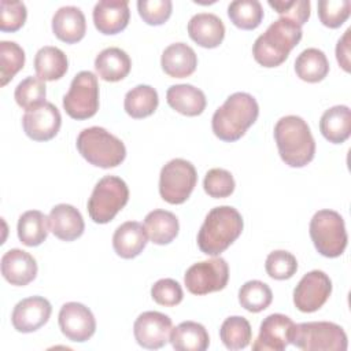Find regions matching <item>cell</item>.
I'll list each match as a JSON object with an SVG mask.
<instances>
[{
    "label": "cell",
    "mask_w": 351,
    "mask_h": 351,
    "mask_svg": "<svg viewBox=\"0 0 351 351\" xmlns=\"http://www.w3.org/2000/svg\"><path fill=\"white\" fill-rule=\"evenodd\" d=\"M278 154L289 167H303L315 155V141L307 122L298 115H285L274 126Z\"/></svg>",
    "instance_id": "6da1fadb"
},
{
    "label": "cell",
    "mask_w": 351,
    "mask_h": 351,
    "mask_svg": "<svg viewBox=\"0 0 351 351\" xmlns=\"http://www.w3.org/2000/svg\"><path fill=\"white\" fill-rule=\"evenodd\" d=\"M259 115V106L255 97L245 92L230 95L225 103L215 110L211 128L214 134L222 141H236L243 137Z\"/></svg>",
    "instance_id": "7a4b0ae2"
},
{
    "label": "cell",
    "mask_w": 351,
    "mask_h": 351,
    "mask_svg": "<svg viewBox=\"0 0 351 351\" xmlns=\"http://www.w3.org/2000/svg\"><path fill=\"white\" fill-rule=\"evenodd\" d=\"M243 217L230 206H218L208 211L197 233V245L206 255L223 252L243 232Z\"/></svg>",
    "instance_id": "3957f363"
},
{
    "label": "cell",
    "mask_w": 351,
    "mask_h": 351,
    "mask_svg": "<svg viewBox=\"0 0 351 351\" xmlns=\"http://www.w3.org/2000/svg\"><path fill=\"white\" fill-rule=\"evenodd\" d=\"M302 26L288 18H278L261 34L254 45V59L263 67H277L302 40Z\"/></svg>",
    "instance_id": "277c9868"
},
{
    "label": "cell",
    "mask_w": 351,
    "mask_h": 351,
    "mask_svg": "<svg viewBox=\"0 0 351 351\" xmlns=\"http://www.w3.org/2000/svg\"><path fill=\"white\" fill-rule=\"evenodd\" d=\"M75 144L85 160L101 169L115 167L126 158V147L122 140L100 126L81 130Z\"/></svg>",
    "instance_id": "5b68a950"
},
{
    "label": "cell",
    "mask_w": 351,
    "mask_h": 351,
    "mask_svg": "<svg viewBox=\"0 0 351 351\" xmlns=\"http://www.w3.org/2000/svg\"><path fill=\"white\" fill-rule=\"evenodd\" d=\"M291 344L303 351H346L348 346L344 329L329 321L295 324Z\"/></svg>",
    "instance_id": "8992f818"
},
{
    "label": "cell",
    "mask_w": 351,
    "mask_h": 351,
    "mask_svg": "<svg viewBox=\"0 0 351 351\" xmlns=\"http://www.w3.org/2000/svg\"><path fill=\"white\" fill-rule=\"evenodd\" d=\"M129 188L117 176H104L95 185L88 200V214L96 223H107L126 206Z\"/></svg>",
    "instance_id": "52a82bcc"
},
{
    "label": "cell",
    "mask_w": 351,
    "mask_h": 351,
    "mask_svg": "<svg viewBox=\"0 0 351 351\" xmlns=\"http://www.w3.org/2000/svg\"><path fill=\"white\" fill-rule=\"evenodd\" d=\"M310 237L315 250L326 258L340 256L348 241L343 217L333 210H319L310 221Z\"/></svg>",
    "instance_id": "ba28073f"
},
{
    "label": "cell",
    "mask_w": 351,
    "mask_h": 351,
    "mask_svg": "<svg viewBox=\"0 0 351 351\" xmlns=\"http://www.w3.org/2000/svg\"><path fill=\"white\" fill-rule=\"evenodd\" d=\"M197 173L195 166L181 158L167 162L159 174V193L170 204L184 203L195 189Z\"/></svg>",
    "instance_id": "9c48e42d"
},
{
    "label": "cell",
    "mask_w": 351,
    "mask_h": 351,
    "mask_svg": "<svg viewBox=\"0 0 351 351\" xmlns=\"http://www.w3.org/2000/svg\"><path fill=\"white\" fill-rule=\"evenodd\" d=\"M63 108L73 119H88L99 110L97 77L88 70L74 75L69 92L63 96Z\"/></svg>",
    "instance_id": "30bf717a"
},
{
    "label": "cell",
    "mask_w": 351,
    "mask_h": 351,
    "mask_svg": "<svg viewBox=\"0 0 351 351\" xmlns=\"http://www.w3.org/2000/svg\"><path fill=\"white\" fill-rule=\"evenodd\" d=\"M229 280V266L221 256L193 263L184 276L186 289L193 295L221 291Z\"/></svg>",
    "instance_id": "8fae6325"
},
{
    "label": "cell",
    "mask_w": 351,
    "mask_h": 351,
    "mask_svg": "<svg viewBox=\"0 0 351 351\" xmlns=\"http://www.w3.org/2000/svg\"><path fill=\"white\" fill-rule=\"evenodd\" d=\"M332 293V281L322 270H311L304 274L293 289V303L302 313L319 310Z\"/></svg>",
    "instance_id": "7c38bea8"
},
{
    "label": "cell",
    "mask_w": 351,
    "mask_h": 351,
    "mask_svg": "<svg viewBox=\"0 0 351 351\" xmlns=\"http://www.w3.org/2000/svg\"><path fill=\"white\" fill-rule=\"evenodd\" d=\"M171 326L169 315L159 311H144L134 321V339L143 348L158 350L170 341Z\"/></svg>",
    "instance_id": "4fadbf2b"
},
{
    "label": "cell",
    "mask_w": 351,
    "mask_h": 351,
    "mask_svg": "<svg viewBox=\"0 0 351 351\" xmlns=\"http://www.w3.org/2000/svg\"><path fill=\"white\" fill-rule=\"evenodd\" d=\"M58 321L62 333L75 343L89 340L96 330V319L92 311L78 302L64 303L60 307Z\"/></svg>",
    "instance_id": "5bb4252c"
},
{
    "label": "cell",
    "mask_w": 351,
    "mask_h": 351,
    "mask_svg": "<svg viewBox=\"0 0 351 351\" xmlns=\"http://www.w3.org/2000/svg\"><path fill=\"white\" fill-rule=\"evenodd\" d=\"M62 125V115L58 107L49 101L27 110L22 117L23 132L34 141H48L53 138Z\"/></svg>",
    "instance_id": "9a60e30c"
},
{
    "label": "cell",
    "mask_w": 351,
    "mask_h": 351,
    "mask_svg": "<svg viewBox=\"0 0 351 351\" xmlns=\"http://www.w3.org/2000/svg\"><path fill=\"white\" fill-rule=\"evenodd\" d=\"M295 322L280 313L267 315L261 326L259 335L252 344L254 351H282L291 344Z\"/></svg>",
    "instance_id": "2e32d148"
},
{
    "label": "cell",
    "mask_w": 351,
    "mask_h": 351,
    "mask_svg": "<svg viewBox=\"0 0 351 351\" xmlns=\"http://www.w3.org/2000/svg\"><path fill=\"white\" fill-rule=\"evenodd\" d=\"M51 313L52 306L45 298L30 296L15 304L11 322L18 332L32 333L48 322Z\"/></svg>",
    "instance_id": "e0dca14e"
},
{
    "label": "cell",
    "mask_w": 351,
    "mask_h": 351,
    "mask_svg": "<svg viewBox=\"0 0 351 351\" xmlns=\"http://www.w3.org/2000/svg\"><path fill=\"white\" fill-rule=\"evenodd\" d=\"M130 18L128 0H100L93 8L95 27L103 34L122 32Z\"/></svg>",
    "instance_id": "ac0fdd59"
},
{
    "label": "cell",
    "mask_w": 351,
    "mask_h": 351,
    "mask_svg": "<svg viewBox=\"0 0 351 351\" xmlns=\"http://www.w3.org/2000/svg\"><path fill=\"white\" fill-rule=\"evenodd\" d=\"M1 274L12 285H27L37 276V262L23 250H8L1 256Z\"/></svg>",
    "instance_id": "d6986e66"
},
{
    "label": "cell",
    "mask_w": 351,
    "mask_h": 351,
    "mask_svg": "<svg viewBox=\"0 0 351 351\" xmlns=\"http://www.w3.org/2000/svg\"><path fill=\"white\" fill-rule=\"evenodd\" d=\"M49 230L63 241H73L82 236L85 222L81 213L71 204L60 203L51 208L48 215Z\"/></svg>",
    "instance_id": "ffe728a7"
},
{
    "label": "cell",
    "mask_w": 351,
    "mask_h": 351,
    "mask_svg": "<svg viewBox=\"0 0 351 351\" xmlns=\"http://www.w3.org/2000/svg\"><path fill=\"white\" fill-rule=\"evenodd\" d=\"M189 37L203 48L218 47L225 37V25L211 12H199L188 22Z\"/></svg>",
    "instance_id": "44dd1931"
},
{
    "label": "cell",
    "mask_w": 351,
    "mask_h": 351,
    "mask_svg": "<svg viewBox=\"0 0 351 351\" xmlns=\"http://www.w3.org/2000/svg\"><path fill=\"white\" fill-rule=\"evenodd\" d=\"M52 32L66 44L82 40L86 32V21L81 8L74 5L60 7L52 16Z\"/></svg>",
    "instance_id": "7402d4cb"
},
{
    "label": "cell",
    "mask_w": 351,
    "mask_h": 351,
    "mask_svg": "<svg viewBox=\"0 0 351 351\" xmlns=\"http://www.w3.org/2000/svg\"><path fill=\"white\" fill-rule=\"evenodd\" d=\"M148 243V234L143 223L126 221L117 228L112 236V247L117 255L123 259H132L143 252Z\"/></svg>",
    "instance_id": "603a6c76"
},
{
    "label": "cell",
    "mask_w": 351,
    "mask_h": 351,
    "mask_svg": "<svg viewBox=\"0 0 351 351\" xmlns=\"http://www.w3.org/2000/svg\"><path fill=\"white\" fill-rule=\"evenodd\" d=\"M160 66L163 71L173 78H184L191 75L197 66V56L188 44L174 43L165 48Z\"/></svg>",
    "instance_id": "cb8c5ba5"
},
{
    "label": "cell",
    "mask_w": 351,
    "mask_h": 351,
    "mask_svg": "<svg viewBox=\"0 0 351 351\" xmlns=\"http://www.w3.org/2000/svg\"><path fill=\"white\" fill-rule=\"evenodd\" d=\"M167 104L186 117L200 115L207 104L203 90L191 84L171 85L166 92Z\"/></svg>",
    "instance_id": "d4e9b609"
},
{
    "label": "cell",
    "mask_w": 351,
    "mask_h": 351,
    "mask_svg": "<svg viewBox=\"0 0 351 351\" xmlns=\"http://www.w3.org/2000/svg\"><path fill=\"white\" fill-rule=\"evenodd\" d=\"M130 67L132 60L129 55L118 47L104 48L95 59V69L97 75L108 82L123 80L129 74Z\"/></svg>",
    "instance_id": "484cf974"
},
{
    "label": "cell",
    "mask_w": 351,
    "mask_h": 351,
    "mask_svg": "<svg viewBox=\"0 0 351 351\" xmlns=\"http://www.w3.org/2000/svg\"><path fill=\"white\" fill-rule=\"evenodd\" d=\"M170 343L177 351H204L208 348L210 337L202 324L184 321L171 328Z\"/></svg>",
    "instance_id": "4316f807"
},
{
    "label": "cell",
    "mask_w": 351,
    "mask_h": 351,
    "mask_svg": "<svg viewBox=\"0 0 351 351\" xmlns=\"http://www.w3.org/2000/svg\"><path fill=\"white\" fill-rule=\"evenodd\" d=\"M322 136L333 143L341 144L351 134V111L347 106H333L328 108L319 119Z\"/></svg>",
    "instance_id": "83f0119b"
},
{
    "label": "cell",
    "mask_w": 351,
    "mask_h": 351,
    "mask_svg": "<svg viewBox=\"0 0 351 351\" xmlns=\"http://www.w3.org/2000/svg\"><path fill=\"white\" fill-rule=\"evenodd\" d=\"M144 228L154 244L165 245L171 243L180 230L177 217L167 210L149 211L144 218Z\"/></svg>",
    "instance_id": "f1b7e54d"
},
{
    "label": "cell",
    "mask_w": 351,
    "mask_h": 351,
    "mask_svg": "<svg viewBox=\"0 0 351 351\" xmlns=\"http://www.w3.org/2000/svg\"><path fill=\"white\" fill-rule=\"evenodd\" d=\"M69 69L66 53L58 47L45 45L34 56V70L43 81H55L62 78Z\"/></svg>",
    "instance_id": "f546056e"
},
{
    "label": "cell",
    "mask_w": 351,
    "mask_h": 351,
    "mask_svg": "<svg viewBox=\"0 0 351 351\" xmlns=\"http://www.w3.org/2000/svg\"><path fill=\"white\" fill-rule=\"evenodd\" d=\"M18 239L27 247L40 245L48 236L49 219L38 210H29L18 219Z\"/></svg>",
    "instance_id": "4dcf8cb0"
},
{
    "label": "cell",
    "mask_w": 351,
    "mask_h": 351,
    "mask_svg": "<svg viewBox=\"0 0 351 351\" xmlns=\"http://www.w3.org/2000/svg\"><path fill=\"white\" fill-rule=\"evenodd\" d=\"M295 71L296 75L306 82H319L329 73L328 58L318 48H307L298 55Z\"/></svg>",
    "instance_id": "1f68e13d"
},
{
    "label": "cell",
    "mask_w": 351,
    "mask_h": 351,
    "mask_svg": "<svg viewBox=\"0 0 351 351\" xmlns=\"http://www.w3.org/2000/svg\"><path fill=\"white\" fill-rule=\"evenodd\" d=\"M159 104L158 92L149 85H137L132 88L123 100V107L128 115L140 119L155 112Z\"/></svg>",
    "instance_id": "d6a6232c"
},
{
    "label": "cell",
    "mask_w": 351,
    "mask_h": 351,
    "mask_svg": "<svg viewBox=\"0 0 351 351\" xmlns=\"http://www.w3.org/2000/svg\"><path fill=\"white\" fill-rule=\"evenodd\" d=\"M219 337L228 350H243L251 343V325L244 317H228L221 325Z\"/></svg>",
    "instance_id": "836d02e7"
},
{
    "label": "cell",
    "mask_w": 351,
    "mask_h": 351,
    "mask_svg": "<svg viewBox=\"0 0 351 351\" xmlns=\"http://www.w3.org/2000/svg\"><path fill=\"white\" fill-rule=\"evenodd\" d=\"M232 23L244 30L256 29L263 19V8L258 0H236L228 5Z\"/></svg>",
    "instance_id": "e575fe53"
},
{
    "label": "cell",
    "mask_w": 351,
    "mask_h": 351,
    "mask_svg": "<svg viewBox=\"0 0 351 351\" xmlns=\"http://www.w3.org/2000/svg\"><path fill=\"white\" fill-rule=\"evenodd\" d=\"M273 300V292L270 287L259 280L247 281L239 291V302L241 307L251 313L263 311L270 306Z\"/></svg>",
    "instance_id": "d590c367"
},
{
    "label": "cell",
    "mask_w": 351,
    "mask_h": 351,
    "mask_svg": "<svg viewBox=\"0 0 351 351\" xmlns=\"http://www.w3.org/2000/svg\"><path fill=\"white\" fill-rule=\"evenodd\" d=\"M25 64V51L15 41H0V85H7Z\"/></svg>",
    "instance_id": "8d00e7d4"
},
{
    "label": "cell",
    "mask_w": 351,
    "mask_h": 351,
    "mask_svg": "<svg viewBox=\"0 0 351 351\" xmlns=\"http://www.w3.org/2000/svg\"><path fill=\"white\" fill-rule=\"evenodd\" d=\"M45 95H47V86L44 81L38 77H26L22 80L14 92L15 101L19 107L27 110L36 108L45 103Z\"/></svg>",
    "instance_id": "74e56055"
},
{
    "label": "cell",
    "mask_w": 351,
    "mask_h": 351,
    "mask_svg": "<svg viewBox=\"0 0 351 351\" xmlns=\"http://www.w3.org/2000/svg\"><path fill=\"white\" fill-rule=\"evenodd\" d=\"M203 186L208 196L215 199H222L233 193L236 184L230 171L215 167L206 173Z\"/></svg>",
    "instance_id": "f35d334b"
},
{
    "label": "cell",
    "mask_w": 351,
    "mask_h": 351,
    "mask_svg": "<svg viewBox=\"0 0 351 351\" xmlns=\"http://www.w3.org/2000/svg\"><path fill=\"white\" fill-rule=\"evenodd\" d=\"M265 269L266 273L274 280H288L296 273L298 261L291 252L277 250L267 255Z\"/></svg>",
    "instance_id": "ab89813d"
},
{
    "label": "cell",
    "mask_w": 351,
    "mask_h": 351,
    "mask_svg": "<svg viewBox=\"0 0 351 351\" xmlns=\"http://www.w3.org/2000/svg\"><path fill=\"white\" fill-rule=\"evenodd\" d=\"M351 12L350 0H319L318 16L322 25L330 29L340 27Z\"/></svg>",
    "instance_id": "60d3db41"
},
{
    "label": "cell",
    "mask_w": 351,
    "mask_h": 351,
    "mask_svg": "<svg viewBox=\"0 0 351 351\" xmlns=\"http://www.w3.org/2000/svg\"><path fill=\"white\" fill-rule=\"evenodd\" d=\"M27 11L23 1H0V30L16 32L26 22Z\"/></svg>",
    "instance_id": "b9f144b4"
},
{
    "label": "cell",
    "mask_w": 351,
    "mask_h": 351,
    "mask_svg": "<svg viewBox=\"0 0 351 351\" xmlns=\"http://www.w3.org/2000/svg\"><path fill=\"white\" fill-rule=\"evenodd\" d=\"M137 10L145 23L158 26L170 18L173 3L170 0H138Z\"/></svg>",
    "instance_id": "7bdbcfd3"
},
{
    "label": "cell",
    "mask_w": 351,
    "mask_h": 351,
    "mask_svg": "<svg viewBox=\"0 0 351 351\" xmlns=\"http://www.w3.org/2000/svg\"><path fill=\"white\" fill-rule=\"evenodd\" d=\"M151 296L158 304L171 307L181 303L184 292L178 281L173 278H160L152 285Z\"/></svg>",
    "instance_id": "ee69618b"
},
{
    "label": "cell",
    "mask_w": 351,
    "mask_h": 351,
    "mask_svg": "<svg viewBox=\"0 0 351 351\" xmlns=\"http://www.w3.org/2000/svg\"><path fill=\"white\" fill-rule=\"evenodd\" d=\"M267 4L276 10L281 16L292 19L299 26L304 25L310 18V1L308 0H269Z\"/></svg>",
    "instance_id": "f6af8a7d"
},
{
    "label": "cell",
    "mask_w": 351,
    "mask_h": 351,
    "mask_svg": "<svg viewBox=\"0 0 351 351\" xmlns=\"http://www.w3.org/2000/svg\"><path fill=\"white\" fill-rule=\"evenodd\" d=\"M350 33H351V29L348 27L336 45L337 62L341 66V69L347 73L350 71Z\"/></svg>",
    "instance_id": "bcb514c9"
}]
</instances>
